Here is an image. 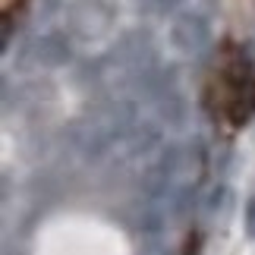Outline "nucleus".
I'll use <instances>...</instances> for the list:
<instances>
[{
    "mask_svg": "<svg viewBox=\"0 0 255 255\" xmlns=\"http://www.w3.org/2000/svg\"><path fill=\"white\" fill-rule=\"evenodd\" d=\"M211 107L227 126L243 129L255 120V60L243 51H233L221 60L208 85Z\"/></svg>",
    "mask_w": 255,
    "mask_h": 255,
    "instance_id": "f257e3e1",
    "label": "nucleus"
},
{
    "mask_svg": "<svg viewBox=\"0 0 255 255\" xmlns=\"http://www.w3.org/2000/svg\"><path fill=\"white\" fill-rule=\"evenodd\" d=\"M132 126V107L129 104H107L101 111L82 117L76 123V145L85 154H98L120 142Z\"/></svg>",
    "mask_w": 255,
    "mask_h": 255,
    "instance_id": "f03ea898",
    "label": "nucleus"
},
{
    "mask_svg": "<svg viewBox=\"0 0 255 255\" xmlns=\"http://www.w3.org/2000/svg\"><path fill=\"white\" fill-rule=\"evenodd\" d=\"M120 3L117 0H73L66 6V35L82 44L101 41L114 32Z\"/></svg>",
    "mask_w": 255,
    "mask_h": 255,
    "instance_id": "7ed1b4c3",
    "label": "nucleus"
},
{
    "mask_svg": "<svg viewBox=\"0 0 255 255\" xmlns=\"http://www.w3.org/2000/svg\"><path fill=\"white\" fill-rule=\"evenodd\" d=\"M170 41L183 54H202L211 41V25L202 13H183L170 25Z\"/></svg>",
    "mask_w": 255,
    "mask_h": 255,
    "instance_id": "20e7f679",
    "label": "nucleus"
},
{
    "mask_svg": "<svg viewBox=\"0 0 255 255\" xmlns=\"http://www.w3.org/2000/svg\"><path fill=\"white\" fill-rule=\"evenodd\" d=\"M22 60L28 66H44V70H54V66H63L70 60V44H66L63 35H38L35 41H28Z\"/></svg>",
    "mask_w": 255,
    "mask_h": 255,
    "instance_id": "39448f33",
    "label": "nucleus"
},
{
    "mask_svg": "<svg viewBox=\"0 0 255 255\" xmlns=\"http://www.w3.org/2000/svg\"><path fill=\"white\" fill-rule=\"evenodd\" d=\"M243 227H246L249 240H255V192L246 199V208H243Z\"/></svg>",
    "mask_w": 255,
    "mask_h": 255,
    "instance_id": "423d86ee",
    "label": "nucleus"
},
{
    "mask_svg": "<svg viewBox=\"0 0 255 255\" xmlns=\"http://www.w3.org/2000/svg\"><path fill=\"white\" fill-rule=\"evenodd\" d=\"M183 3H186V0H158V9H161V13H173V9L183 6Z\"/></svg>",
    "mask_w": 255,
    "mask_h": 255,
    "instance_id": "0eeeda50",
    "label": "nucleus"
}]
</instances>
